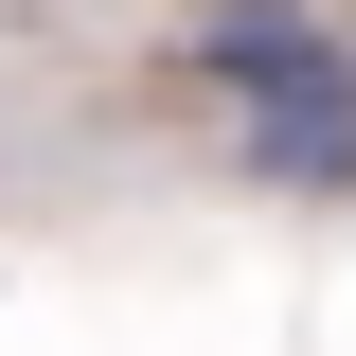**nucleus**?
I'll use <instances>...</instances> for the list:
<instances>
[{"instance_id":"f03ea898","label":"nucleus","mask_w":356,"mask_h":356,"mask_svg":"<svg viewBox=\"0 0 356 356\" xmlns=\"http://www.w3.org/2000/svg\"><path fill=\"white\" fill-rule=\"evenodd\" d=\"M196 72L250 107V89H303V72H339V18L321 0H214L196 18Z\"/></svg>"},{"instance_id":"f257e3e1","label":"nucleus","mask_w":356,"mask_h":356,"mask_svg":"<svg viewBox=\"0 0 356 356\" xmlns=\"http://www.w3.org/2000/svg\"><path fill=\"white\" fill-rule=\"evenodd\" d=\"M232 161L285 178V196H356V54L303 72V89H250V107H232Z\"/></svg>"}]
</instances>
